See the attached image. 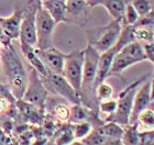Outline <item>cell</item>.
Masks as SVG:
<instances>
[{
    "label": "cell",
    "mask_w": 154,
    "mask_h": 145,
    "mask_svg": "<svg viewBox=\"0 0 154 145\" xmlns=\"http://www.w3.org/2000/svg\"><path fill=\"white\" fill-rule=\"evenodd\" d=\"M44 9L48 10V12L55 20V22L65 21L66 18V0H45Z\"/></svg>",
    "instance_id": "cell-17"
},
{
    "label": "cell",
    "mask_w": 154,
    "mask_h": 145,
    "mask_svg": "<svg viewBox=\"0 0 154 145\" xmlns=\"http://www.w3.org/2000/svg\"><path fill=\"white\" fill-rule=\"evenodd\" d=\"M0 145H12V142L10 141L9 136L6 135L2 131H0Z\"/></svg>",
    "instance_id": "cell-32"
},
{
    "label": "cell",
    "mask_w": 154,
    "mask_h": 145,
    "mask_svg": "<svg viewBox=\"0 0 154 145\" xmlns=\"http://www.w3.org/2000/svg\"><path fill=\"white\" fill-rule=\"evenodd\" d=\"M117 106H118L117 99L109 98V99H106V100H101V101H99V111H100V113L107 116V118H106V120H107L109 116H111L113 113L116 112Z\"/></svg>",
    "instance_id": "cell-25"
},
{
    "label": "cell",
    "mask_w": 154,
    "mask_h": 145,
    "mask_svg": "<svg viewBox=\"0 0 154 145\" xmlns=\"http://www.w3.org/2000/svg\"><path fill=\"white\" fill-rule=\"evenodd\" d=\"M100 3L106 8L107 11L115 20L121 21L123 19L127 7L125 0H103L100 1Z\"/></svg>",
    "instance_id": "cell-18"
},
{
    "label": "cell",
    "mask_w": 154,
    "mask_h": 145,
    "mask_svg": "<svg viewBox=\"0 0 154 145\" xmlns=\"http://www.w3.org/2000/svg\"><path fill=\"white\" fill-rule=\"evenodd\" d=\"M42 78H44L43 83L45 87L51 89L53 92L67 100L72 104H82L79 94L75 90L73 86L66 80V78L62 74H50L46 77Z\"/></svg>",
    "instance_id": "cell-7"
},
{
    "label": "cell",
    "mask_w": 154,
    "mask_h": 145,
    "mask_svg": "<svg viewBox=\"0 0 154 145\" xmlns=\"http://www.w3.org/2000/svg\"><path fill=\"white\" fill-rule=\"evenodd\" d=\"M106 136L103 135L101 133L97 130V128H94L91 130V132L86 136L84 137L82 141L85 145H103L105 141H106Z\"/></svg>",
    "instance_id": "cell-26"
},
{
    "label": "cell",
    "mask_w": 154,
    "mask_h": 145,
    "mask_svg": "<svg viewBox=\"0 0 154 145\" xmlns=\"http://www.w3.org/2000/svg\"><path fill=\"white\" fill-rule=\"evenodd\" d=\"M68 145H85V144L83 143V141H82V140H74L73 142L69 143Z\"/></svg>",
    "instance_id": "cell-35"
},
{
    "label": "cell",
    "mask_w": 154,
    "mask_h": 145,
    "mask_svg": "<svg viewBox=\"0 0 154 145\" xmlns=\"http://www.w3.org/2000/svg\"><path fill=\"white\" fill-rule=\"evenodd\" d=\"M153 22L154 21H150V22L144 21L142 23H137V26L132 29L134 41L139 42L142 45L153 42Z\"/></svg>",
    "instance_id": "cell-15"
},
{
    "label": "cell",
    "mask_w": 154,
    "mask_h": 145,
    "mask_svg": "<svg viewBox=\"0 0 154 145\" xmlns=\"http://www.w3.org/2000/svg\"><path fill=\"white\" fill-rule=\"evenodd\" d=\"M72 129H73V134H74L75 140H83L91 132L94 126L90 122L85 121V122L72 123Z\"/></svg>",
    "instance_id": "cell-23"
},
{
    "label": "cell",
    "mask_w": 154,
    "mask_h": 145,
    "mask_svg": "<svg viewBox=\"0 0 154 145\" xmlns=\"http://www.w3.org/2000/svg\"><path fill=\"white\" fill-rule=\"evenodd\" d=\"M150 80H151V98H152V101H153L154 100V75Z\"/></svg>",
    "instance_id": "cell-34"
},
{
    "label": "cell",
    "mask_w": 154,
    "mask_h": 145,
    "mask_svg": "<svg viewBox=\"0 0 154 145\" xmlns=\"http://www.w3.org/2000/svg\"><path fill=\"white\" fill-rule=\"evenodd\" d=\"M150 75H144L143 77L139 78L134 83H132L130 86L123 89L119 94L118 99H117V110L112 116H109L106 121H113L120 125L125 126L130 123V116L132 112V107H133V100H134L135 92L138 90L139 86L145 81L149 78Z\"/></svg>",
    "instance_id": "cell-4"
},
{
    "label": "cell",
    "mask_w": 154,
    "mask_h": 145,
    "mask_svg": "<svg viewBox=\"0 0 154 145\" xmlns=\"http://www.w3.org/2000/svg\"><path fill=\"white\" fill-rule=\"evenodd\" d=\"M21 44H22L23 53L26 55V59L29 61V63L32 65L33 69H35L38 73V75L42 76V77L48 76L50 73H48V71L46 69L45 65L43 64V62L41 61V58L38 57V55L36 54L35 47L30 46V45H28V44H26V43H22V42H21Z\"/></svg>",
    "instance_id": "cell-14"
},
{
    "label": "cell",
    "mask_w": 154,
    "mask_h": 145,
    "mask_svg": "<svg viewBox=\"0 0 154 145\" xmlns=\"http://www.w3.org/2000/svg\"><path fill=\"white\" fill-rule=\"evenodd\" d=\"M121 21L115 20L109 26L99 29L98 38L95 39L91 43H89L98 53H103L108 51L117 44L120 34H121Z\"/></svg>",
    "instance_id": "cell-9"
},
{
    "label": "cell",
    "mask_w": 154,
    "mask_h": 145,
    "mask_svg": "<svg viewBox=\"0 0 154 145\" xmlns=\"http://www.w3.org/2000/svg\"><path fill=\"white\" fill-rule=\"evenodd\" d=\"M150 107H151L152 109L154 110V100H153V101H152V102H151V104H150Z\"/></svg>",
    "instance_id": "cell-36"
},
{
    "label": "cell",
    "mask_w": 154,
    "mask_h": 145,
    "mask_svg": "<svg viewBox=\"0 0 154 145\" xmlns=\"http://www.w3.org/2000/svg\"><path fill=\"white\" fill-rule=\"evenodd\" d=\"M54 133V140H53L54 145H68L75 140L73 129H72V123L62 125Z\"/></svg>",
    "instance_id": "cell-19"
},
{
    "label": "cell",
    "mask_w": 154,
    "mask_h": 145,
    "mask_svg": "<svg viewBox=\"0 0 154 145\" xmlns=\"http://www.w3.org/2000/svg\"><path fill=\"white\" fill-rule=\"evenodd\" d=\"M118 52L116 45L111 47L108 51L101 53L99 56V62H98V68H97V76H96V83H95V88L98 84L106 80L107 77H109L110 68L112 64L113 57L116 53Z\"/></svg>",
    "instance_id": "cell-13"
},
{
    "label": "cell",
    "mask_w": 154,
    "mask_h": 145,
    "mask_svg": "<svg viewBox=\"0 0 154 145\" xmlns=\"http://www.w3.org/2000/svg\"><path fill=\"white\" fill-rule=\"evenodd\" d=\"M22 98L30 104L40 108L44 107L45 100L48 98V90L35 69H32L28 76L26 88Z\"/></svg>",
    "instance_id": "cell-8"
},
{
    "label": "cell",
    "mask_w": 154,
    "mask_h": 145,
    "mask_svg": "<svg viewBox=\"0 0 154 145\" xmlns=\"http://www.w3.org/2000/svg\"><path fill=\"white\" fill-rule=\"evenodd\" d=\"M113 96V88L110 84H108L106 80L100 83L95 88V97L98 101L106 100L109 98H112Z\"/></svg>",
    "instance_id": "cell-24"
},
{
    "label": "cell",
    "mask_w": 154,
    "mask_h": 145,
    "mask_svg": "<svg viewBox=\"0 0 154 145\" xmlns=\"http://www.w3.org/2000/svg\"><path fill=\"white\" fill-rule=\"evenodd\" d=\"M153 41H154V22H153Z\"/></svg>",
    "instance_id": "cell-37"
},
{
    "label": "cell",
    "mask_w": 154,
    "mask_h": 145,
    "mask_svg": "<svg viewBox=\"0 0 154 145\" xmlns=\"http://www.w3.org/2000/svg\"><path fill=\"white\" fill-rule=\"evenodd\" d=\"M35 52L50 74H63L65 55L62 52L54 47L45 48V50L35 48Z\"/></svg>",
    "instance_id": "cell-10"
},
{
    "label": "cell",
    "mask_w": 154,
    "mask_h": 145,
    "mask_svg": "<svg viewBox=\"0 0 154 145\" xmlns=\"http://www.w3.org/2000/svg\"><path fill=\"white\" fill-rule=\"evenodd\" d=\"M152 102L151 98V80L146 79L139 86L138 90L135 92L134 100H133V107H132V112L130 116V123L129 124H134L135 120L138 118L139 113L145 108H149Z\"/></svg>",
    "instance_id": "cell-11"
},
{
    "label": "cell",
    "mask_w": 154,
    "mask_h": 145,
    "mask_svg": "<svg viewBox=\"0 0 154 145\" xmlns=\"http://www.w3.org/2000/svg\"><path fill=\"white\" fill-rule=\"evenodd\" d=\"M146 61L143 45L137 41L130 42L121 47L113 57L109 76L120 75L130 66Z\"/></svg>",
    "instance_id": "cell-3"
},
{
    "label": "cell",
    "mask_w": 154,
    "mask_h": 145,
    "mask_svg": "<svg viewBox=\"0 0 154 145\" xmlns=\"http://www.w3.org/2000/svg\"><path fill=\"white\" fill-rule=\"evenodd\" d=\"M53 116L60 121V122H68L69 121V116H71V108L66 104L60 103L56 104L53 109Z\"/></svg>",
    "instance_id": "cell-27"
},
{
    "label": "cell",
    "mask_w": 154,
    "mask_h": 145,
    "mask_svg": "<svg viewBox=\"0 0 154 145\" xmlns=\"http://www.w3.org/2000/svg\"><path fill=\"white\" fill-rule=\"evenodd\" d=\"M35 11H30L20 26V38L21 42L28 45L35 47L38 43V35H36L35 26Z\"/></svg>",
    "instance_id": "cell-12"
},
{
    "label": "cell",
    "mask_w": 154,
    "mask_h": 145,
    "mask_svg": "<svg viewBox=\"0 0 154 145\" xmlns=\"http://www.w3.org/2000/svg\"><path fill=\"white\" fill-rule=\"evenodd\" d=\"M2 62L13 96L21 99L24 95L28 83V76L22 62L11 46L7 47L2 52Z\"/></svg>",
    "instance_id": "cell-1"
},
{
    "label": "cell",
    "mask_w": 154,
    "mask_h": 145,
    "mask_svg": "<svg viewBox=\"0 0 154 145\" xmlns=\"http://www.w3.org/2000/svg\"><path fill=\"white\" fill-rule=\"evenodd\" d=\"M121 142L123 145H140L141 133L138 131L135 124H128L123 128Z\"/></svg>",
    "instance_id": "cell-21"
},
{
    "label": "cell",
    "mask_w": 154,
    "mask_h": 145,
    "mask_svg": "<svg viewBox=\"0 0 154 145\" xmlns=\"http://www.w3.org/2000/svg\"><path fill=\"white\" fill-rule=\"evenodd\" d=\"M100 53L95 50L93 46L87 45L84 50V66H83V80L80 88V100L82 103L85 99L90 102L95 97V83H96L97 68L99 62Z\"/></svg>",
    "instance_id": "cell-2"
},
{
    "label": "cell",
    "mask_w": 154,
    "mask_h": 145,
    "mask_svg": "<svg viewBox=\"0 0 154 145\" xmlns=\"http://www.w3.org/2000/svg\"><path fill=\"white\" fill-rule=\"evenodd\" d=\"M143 50H144L146 61H150L154 65V41L146 43V44H143Z\"/></svg>",
    "instance_id": "cell-31"
},
{
    "label": "cell",
    "mask_w": 154,
    "mask_h": 145,
    "mask_svg": "<svg viewBox=\"0 0 154 145\" xmlns=\"http://www.w3.org/2000/svg\"><path fill=\"white\" fill-rule=\"evenodd\" d=\"M85 0H66V9L69 13H79L84 8Z\"/></svg>",
    "instance_id": "cell-30"
},
{
    "label": "cell",
    "mask_w": 154,
    "mask_h": 145,
    "mask_svg": "<svg viewBox=\"0 0 154 145\" xmlns=\"http://www.w3.org/2000/svg\"><path fill=\"white\" fill-rule=\"evenodd\" d=\"M83 66H84V51H75L71 54L65 55L63 76L73 86L75 90L80 96V88L83 80Z\"/></svg>",
    "instance_id": "cell-6"
},
{
    "label": "cell",
    "mask_w": 154,
    "mask_h": 145,
    "mask_svg": "<svg viewBox=\"0 0 154 145\" xmlns=\"http://www.w3.org/2000/svg\"><path fill=\"white\" fill-rule=\"evenodd\" d=\"M123 19H125V26H133L134 24H137L138 21L140 20V16H139V13L137 12V10L134 9V7L131 5V2L128 3L127 7H125Z\"/></svg>",
    "instance_id": "cell-28"
},
{
    "label": "cell",
    "mask_w": 154,
    "mask_h": 145,
    "mask_svg": "<svg viewBox=\"0 0 154 145\" xmlns=\"http://www.w3.org/2000/svg\"><path fill=\"white\" fill-rule=\"evenodd\" d=\"M134 124L140 133L153 132L154 131V110L151 107L145 108L139 113Z\"/></svg>",
    "instance_id": "cell-16"
},
{
    "label": "cell",
    "mask_w": 154,
    "mask_h": 145,
    "mask_svg": "<svg viewBox=\"0 0 154 145\" xmlns=\"http://www.w3.org/2000/svg\"><path fill=\"white\" fill-rule=\"evenodd\" d=\"M131 5L134 7L140 17H145L152 11V6L150 0H131Z\"/></svg>",
    "instance_id": "cell-29"
},
{
    "label": "cell",
    "mask_w": 154,
    "mask_h": 145,
    "mask_svg": "<svg viewBox=\"0 0 154 145\" xmlns=\"http://www.w3.org/2000/svg\"><path fill=\"white\" fill-rule=\"evenodd\" d=\"M89 111L85 108V106L82 104H73L71 108V116H69V122L71 123H78L85 122L89 119ZM89 122V121H88Z\"/></svg>",
    "instance_id": "cell-22"
},
{
    "label": "cell",
    "mask_w": 154,
    "mask_h": 145,
    "mask_svg": "<svg viewBox=\"0 0 154 145\" xmlns=\"http://www.w3.org/2000/svg\"><path fill=\"white\" fill-rule=\"evenodd\" d=\"M125 126L120 125L113 121H106V123L100 124L97 126V130L106 137H112V139H121Z\"/></svg>",
    "instance_id": "cell-20"
},
{
    "label": "cell",
    "mask_w": 154,
    "mask_h": 145,
    "mask_svg": "<svg viewBox=\"0 0 154 145\" xmlns=\"http://www.w3.org/2000/svg\"><path fill=\"white\" fill-rule=\"evenodd\" d=\"M103 145H123L121 142V139H112V137H107Z\"/></svg>",
    "instance_id": "cell-33"
},
{
    "label": "cell",
    "mask_w": 154,
    "mask_h": 145,
    "mask_svg": "<svg viewBox=\"0 0 154 145\" xmlns=\"http://www.w3.org/2000/svg\"><path fill=\"white\" fill-rule=\"evenodd\" d=\"M55 24H56L55 20L48 12V10L38 8L35 17L36 35H38L36 48L45 50L53 47V32Z\"/></svg>",
    "instance_id": "cell-5"
}]
</instances>
